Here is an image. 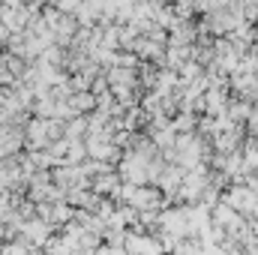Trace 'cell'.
I'll return each mask as SVG.
<instances>
[{"mask_svg":"<svg viewBox=\"0 0 258 255\" xmlns=\"http://www.w3.org/2000/svg\"><path fill=\"white\" fill-rule=\"evenodd\" d=\"M201 255H225V249L216 246V243H204V246H201Z\"/></svg>","mask_w":258,"mask_h":255,"instance_id":"cell-6","label":"cell"},{"mask_svg":"<svg viewBox=\"0 0 258 255\" xmlns=\"http://www.w3.org/2000/svg\"><path fill=\"white\" fill-rule=\"evenodd\" d=\"M195 126H198V117H195V114L177 111V114L171 117V129H174L177 135H183V132H195Z\"/></svg>","mask_w":258,"mask_h":255,"instance_id":"cell-4","label":"cell"},{"mask_svg":"<svg viewBox=\"0 0 258 255\" xmlns=\"http://www.w3.org/2000/svg\"><path fill=\"white\" fill-rule=\"evenodd\" d=\"M87 159V150H84V141H69V147H66V156L60 165H81ZM57 165V168H60Z\"/></svg>","mask_w":258,"mask_h":255,"instance_id":"cell-3","label":"cell"},{"mask_svg":"<svg viewBox=\"0 0 258 255\" xmlns=\"http://www.w3.org/2000/svg\"><path fill=\"white\" fill-rule=\"evenodd\" d=\"M228 99H231L228 90H204V114L201 117H219V114H225Z\"/></svg>","mask_w":258,"mask_h":255,"instance_id":"cell-2","label":"cell"},{"mask_svg":"<svg viewBox=\"0 0 258 255\" xmlns=\"http://www.w3.org/2000/svg\"><path fill=\"white\" fill-rule=\"evenodd\" d=\"M243 255H258V240L252 237L249 243H243Z\"/></svg>","mask_w":258,"mask_h":255,"instance_id":"cell-7","label":"cell"},{"mask_svg":"<svg viewBox=\"0 0 258 255\" xmlns=\"http://www.w3.org/2000/svg\"><path fill=\"white\" fill-rule=\"evenodd\" d=\"M249 228H252V237L258 240V219H255V222H249Z\"/></svg>","mask_w":258,"mask_h":255,"instance_id":"cell-8","label":"cell"},{"mask_svg":"<svg viewBox=\"0 0 258 255\" xmlns=\"http://www.w3.org/2000/svg\"><path fill=\"white\" fill-rule=\"evenodd\" d=\"M117 186H120V177H117L114 168H111V171H102V174H96V177H90V192L99 195V198H114Z\"/></svg>","mask_w":258,"mask_h":255,"instance_id":"cell-1","label":"cell"},{"mask_svg":"<svg viewBox=\"0 0 258 255\" xmlns=\"http://www.w3.org/2000/svg\"><path fill=\"white\" fill-rule=\"evenodd\" d=\"M171 255H201V243L195 237H183V240H177V246H174Z\"/></svg>","mask_w":258,"mask_h":255,"instance_id":"cell-5","label":"cell"}]
</instances>
